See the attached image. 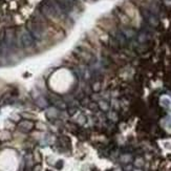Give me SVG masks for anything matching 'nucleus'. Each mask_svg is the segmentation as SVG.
<instances>
[{
  "label": "nucleus",
  "instance_id": "obj_1",
  "mask_svg": "<svg viewBox=\"0 0 171 171\" xmlns=\"http://www.w3.org/2000/svg\"><path fill=\"white\" fill-rule=\"evenodd\" d=\"M35 127L34 123L30 122V121H22L18 124V128L22 132H28Z\"/></svg>",
  "mask_w": 171,
  "mask_h": 171
},
{
  "label": "nucleus",
  "instance_id": "obj_2",
  "mask_svg": "<svg viewBox=\"0 0 171 171\" xmlns=\"http://www.w3.org/2000/svg\"><path fill=\"white\" fill-rule=\"evenodd\" d=\"M11 138H12V134L7 130L0 132V141H9L11 140Z\"/></svg>",
  "mask_w": 171,
  "mask_h": 171
},
{
  "label": "nucleus",
  "instance_id": "obj_3",
  "mask_svg": "<svg viewBox=\"0 0 171 171\" xmlns=\"http://www.w3.org/2000/svg\"><path fill=\"white\" fill-rule=\"evenodd\" d=\"M33 159H34V162H36L37 164H40L42 157H41V154H40V152L38 150L34 151V153H33Z\"/></svg>",
  "mask_w": 171,
  "mask_h": 171
},
{
  "label": "nucleus",
  "instance_id": "obj_4",
  "mask_svg": "<svg viewBox=\"0 0 171 171\" xmlns=\"http://www.w3.org/2000/svg\"><path fill=\"white\" fill-rule=\"evenodd\" d=\"M134 165L136 166V168H140L144 165V161L142 159H136L135 162H134Z\"/></svg>",
  "mask_w": 171,
  "mask_h": 171
},
{
  "label": "nucleus",
  "instance_id": "obj_5",
  "mask_svg": "<svg viewBox=\"0 0 171 171\" xmlns=\"http://www.w3.org/2000/svg\"><path fill=\"white\" fill-rule=\"evenodd\" d=\"M42 170V167L40 164H36L35 166L32 168V171H41Z\"/></svg>",
  "mask_w": 171,
  "mask_h": 171
},
{
  "label": "nucleus",
  "instance_id": "obj_6",
  "mask_svg": "<svg viewBox=\"0 0 171 171\" xmlns=\"http://www.w3.org/2000/svg\"><path fill=\"white\" fill-rule=\"evenodd\" d=\"M133 171H142V170H141V169H140V168H136V169H134Z\"/></svg>",
  "mask_w": 171,
  "mask_h": 171
}]
</instances>
